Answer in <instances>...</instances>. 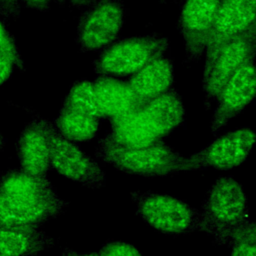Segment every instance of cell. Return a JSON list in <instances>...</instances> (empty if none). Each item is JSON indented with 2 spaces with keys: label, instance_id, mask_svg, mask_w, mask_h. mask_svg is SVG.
I'll list each match as a JSON object with an SVG mask.
<instances>
[{
  "label": "cell",
  "instance_id": "6da1fadb",
  "mask_svg": "<svg viewBox=\"0 0 256 256\" xmlns=\"http://www.w3.org/2000/svg\"><path fill=\"white\" fill-rule=\"evenodd\" d=\"M200 231L214 243L227 245L233 231L250 220L248 200L242 185L232 176H221L211 186L200 210Z\"/></svg>",
  "mask_w": 256,
  "mask_h": 256
},
{
  "label": "cell",
  "instance_id": "7a4b0ae2",
  "mask_svg": "<svg viewBox=\"0 0 256 256\" xmlns=\"http://www.w3.org/2000/svg\"><path fill=\"white\" fill-rule=\"evenodd\" d=\"M95 157L117 170L143 177H164L190 171L187 157L159 140L139 148L98 144Z\"/></svg>",
  "mask_w": 256,
  "mask_h": 256
},
{
  "label": "cell",
  "instance_id": "3957f363",
  "mask_svg": "<svg viewBox=\"0 0 256 256\" xmlns=\"http://www.w3.org/2000/svg\"><path fill=\"white\" fill-rule=\"evenodd\" d=\"M168 48L169 39L158 33L117 37L100 50L93 61V68L99 75L130 76L164 55Z\"/></svg>",
  "mask_w": 256,
  "mask_h": 256
},
{
  "label": "cell",
  "instance_id": "277c9868",
  "mask_svg": "<svg viewBox=\"0 0 256 256\" xmlns=\"http://www.w3.org/2000/svg\"><path fill=\"white\" fill-rule=\"evenodd\" d=\"M137 214L155 230L181 235L199 230L200 210L177 197L151 191L131 192Z\"/></svg>",
  "mask_w": 256,
  "mask_h": 256
},
{
  "label": "cell",
  "instance_id": "5b68a950",
  "mask_svg": "<svg viewBox=\"0 0 256 256\" xmlns=\"http://www.w3.org/2000/svg\"><path fill=\"white\" fill-rule=\"evenodd\" d=\"M39 118L49 139L52 169L90 189L104 187L106 174L99 163L73 141L63 137L52 121L40 115Z\"/></svg>",
  "mask_w": 256,
  "mask_h": 256
},
{
  "label": "cell",
  "instance_id": "8992f818",
  "mask_svg": "<svg viewBox=\"0 0 256 256\" xmlns=\"http://www.w3.org/2000/svg\"><path fill=\"white\" fill-rule=\"evenodd\" d=\"M122 0H94L82 9L76 43L81 52L98 51L115 40L125 21Z\"/></svg>",
  "mask_w": 256,
  "mask_h": 256
},
{
  "label": "cell",
  "instance_id": "52a82bcc",
  "mask_svg": "<svg viewBox=\"0 0 256 256\" xmlns=\"http://www.w3.org/2000/svg\"><path fill=\"white\" fill-rule=\"evenodd\" d=\"M256 53V24L225 42L203 71L204 107L208 110L235 71Z\"/></svg>",
  "mask_w": 256,
  "mask_h": 256
},
{
  "label": "cell",
  "instance_id": "ba28073f",
  "mask_svg": "<svg viewBox=\"0 0 256 256\" xmlns=\"http://www.w3.org/2000/svg\"><path fill=\"white\" fill-rule=\"evenodd\" d=\"M256 140L255 131L242 127L216 137L198 152L187 157L190 171L214 168L230 170L248 158Z\"/></svg>",
  "mask_w": 256,
  "mask_h": 256
},
{
  "label": "cell",
  "instance_id": "9c48e42d",
  "mask_svg": "<svg viewBox=\"0 0 256 256\" xmlns=\"http://www.w3.org/2000/svg\"><path fill=\"white\" fill-rule=\"evenodd\" d=\"M256 53L251 55L230 77L217 98L211 119V133L216 136L227 123L243 111L256 95Z\"/></svg>",
  "mask_w": 256,
  "mask_h": 256
},
{
  "label": "cell",
  "instance_id": "30bf717a",
  "mask_svg": "<svg viewBox=\"0 0 256 256\" xmlns=\"http://www.w3.org/2000/svg\"><path fill=\"white\" fill-rule=\"evenodd\" d=\"M222 0H185L177 28L183 38L185 63L197 62L204 55L206 40Z\"/></svg>",
  "mask_w": 256,
  "mask_h": 256
},
{
  "label": "cell",
  "instance_id": "8fae6325",
  "mask_svg": "<svg viewBox=\"0 0 256 256\" xmlns=\"http://www.w3.org/2000/svg\"><path fill=\"white\" fill-rule=\"evenodd\" d=\"M256 0H222L208 34L204 56V71L220 47L231 38L256 24Z\"/></svg>",
  "mask_w": 256,
  "mask_h": 256
},
{
  "label": "cell",
  "instance_id": "7c38bea8",
  "mask_svg": "<svg viewBox=\"0 0 256 256\" xmlns=\"http://www.w3.org/2000/svg\"><path fill=\"white\" fill-rule=\"evenodd\" d=\"M109 121L110 129L99 139L98 144L139 148L151 145L165 136L162 127L144 106Z\"/></svg>",
  "mask_w": 256,
  "mask_h": 256
},
{
  "label": "cell",
  "instance_id": "4fadbf2b",
  "mask_svg": "<svg viewBox=\"0 0 256 256\" xmlns=\"http://www.w3.org/2000/svg\"><path fill=\"white\" fill-rule=\"evenodd\" d=\"M68 202L59 196L35 201L16 200L0 194V226L38 228L63 214Z\"/></svg>",
  "mask_w": 256,
  "mask_h": 256
},
{
  "label": "cell",
  "instance_id": "5bb4252c",
  "mask_svg": "<svg viewBox=\"0 0 256 256\" xmlns=\"http://www.w3.org/2000/svg\"><path fill=\"white\" fill-rule=\"evenodd\" d=\"M20 169L40 177H47L52 170L50 143L47 133L35 113L20 133L16 143Z\"/></svg>",
  "mask_w": 256,
  "mask_h": 256
},
{
  "label": "cell",
  "instance_id": "9a60e30c",
  "mask_svg": "<svg viewBox=\"0 0 256 256\" xmlns=\"http://www.w3.org/2000/svg\"><path fill=\"white\" fill-rule=\"evenodd\" d=\"M126 82L134 95L147 103L174 87L173 60L164 54L130 75Z\"/></svg>",
  "mask_w": 256,
  "mask_h": 256
},
{
  "label": "cell",
  "instance_id": "2e32d148",
  "mask_svg": "<svg viewBox=\"0 0 256 256\" xmlns=\"http://www.w3.org/2000/svg\"><path fill=\"white\" fill-rule=\"evenodd\" d=\"M93 84L101 118L119 117L145 104L134 95L127 82L113 76L99 75Z\"/></svg>",
  "mask_w": 256,
  "mask_h": 256
},
{
  "label": "cell",
  "instance_id": "e0dca14e",
  "mask_svg": "<svg viewBox=\"0 0 256 256\" xmlns=\"http://www.w3.org/2000/svg\"><path fill=\"white\" fill-rule=\"evenodd\" d=\"M0 194L21 201H35L59 196L47 177L10 169L0 175Z\"/></svg>",
  "mask_w": 256,
  "mask_h": 256
},
{
  "label": "cell",
  "instance_id": "ac0fdd59",
  "mask_svg": "<svg viewBox=\"0 0 256 256\" xmlns=\"http://www.w3.org/2000/svg\"><path fill=\"white\" fill-rule=\"evenodd\" d=\"M54 245V238L38 228L0 226V256H38Z\"/></svg>",
  "mask_w": 256,
  "mask_h": 256
},
{
  "label": "cell",
  "instance_id": "d6986e66",
  "mask_svg": "<svg viewBox=\"0 0 256 256\" xmlns=\"http://www.w3.org/2000/svg\"><path fill=\"white\" fill-rule=\"evenodd\" d=\"M143 106L156 119L165 135L181 126L185 121V107L175 87L153 98Z\"/></svg>",
  "mask_w": 256,
  "mask_h": 256
},
{
  "label": "cell",
  "instance_id": "ffe728a7",
  "mask_svg": "<svg viewBox=\"0 0 256 256\" xmlns=\"http://www.w3.org/2000/svg\"><path fill=\"white\" fill-rule=\"evenodd\" d=\"M52 122L63 137L73 142L92 140L100 128V118L65 107H61L58 116Z\"/></svg>",
  "mask_w": 256,
  "mask_h": 256
},
{
  "label": "cell",
  "instance_id": "44dd1931",
  "mask_svg": "<svg viewBox=\"0 0 256 256\" xmlns=\"http://www.w3.org/2000/svg\"><path fill=\"white\" fill-rule=\"evenodd\" d=\"M87 115H91L101 119V115L97 106L96 95L93 81L82 79L75 82L65 99L62 106Z\"/></svg>",
  "mask_w": 256,
  "mask_h": 256
},
{
  "label": "cell",
  "instance_id": "7402d4cb",
  "mask_svg": "<svg viewBox=\"0 0 256 256\" xmlns=\"http://www.w3.org/2000/svg\"><path fill=\"white\" fill-rule=\"evenodd\" d=\"M0 52L9 57L15 64L16 69L23 71L25 69L24 60L19 51L15 38L7 29L4 21L0 18Z\"/></svg>",
  "mask_w": 256,
  "mask_h": 256
},
{
  "label": "cell",
  "instance_id": "603a6c76",
  "mask_svg": "<svg viewBox=\"0 0 256 256\" xmlns=\"http://www.w3.org/2000/svg\"><path fill=\"white\" fill-rule=\"evenodd\" d=\"M97 254L98 256H142L136 247L123 241L108 242Z\"/></svg>",
  "mask_w": 256,
  "mask_h": 256
},
{
  "label": "cell",
  "instance_id": "cb8c5ba5",
  "mask_svg": "<svg viewBox=\"0 0 256 256\" xmlns=\"http://www.w3.org/2000/svg\"><path fill=\"white\" fill-rule=\"evenodd\" d=\"M231 249L230 256H256V242L237 240L228 244Z\"/></svg>",
  "mask_w": 256,
  "mask_h": 256
},
{
  "label": "cell",
  "instance_id": "d4e9b609",
  "mask_svg": "<svg viewBox=\"0 0 256 256\" xmlns=\"http://www.w3.org/2000/svg\"><path fill=\"white\" fill-rule=\"evenodd\" d=\"M21 4L19 0H0V16L5 22L20 16Z\"/></svg>",
  "mask_w": 256,
  "mask_h": 256
},
{
  "label": "cell",
  "instance_id": "484cf974",
  "mask_svg": "<svg viewBox=\"0 0 256 256\" xmlns=\"http://www.w3.org/2000/svg\"><path fill=\"white\" fill-rule=\"evenodd\" d=\"M14 69H16V67L13 61L0 52V86L11 77Z\"/></svg>",
  "mask_w": 256,
  "mask_h": 256
},
{
  "label": "cell",
  "instance_id": "4316f807",
  "mask_svg": "<svg viewBox=\"0 0 256 256\" xmlns=\"http://www.w3.org/2000/svg\"><path fill=\"white\" fill-rule=\"evenodd\" d=\"M19 2L29 9L40 12H47L51 7V0H19Z\"/></svg>",
  "mask_w": 256,
  "mask_h": 256
},
{
  "label": "cell",
  "instance_id": "83f0119b",
  "mask_svg": "<svg viewBox=\"0 0 256 256\" xmlns=\"http://www.w3.org/2000/svg\"><path fill=\"white\" fill-rule=\"evenodd\" d=\"M61 256H98L97 252H92V253H80L78 251H75L71 248L65 247L63 248L62 255Z\"/></svg>",
  "mask_w": 256,
  "mask_h": 256
},
{
  "label": "cell",
  "instance_id": "f1b7e54d",
  "mask_svg": "<svg viewBox=\"0 0 256 256\" xmlns=\"http://www.w3.org/2000/svg\"><path fill=\"white\" fill-rule=\"evenodd\" d=\"M92 1L94 0H69L70 5L73 8H76L78 10H82L83 8H85L88 4H90Z\"/></svg>",
  "mask_w": 256,
  "mask_h": 256
},
{
  "label": "cell",
  "instance_id": "f546056e",
  "mask_svg": "<svg viewBox=\"0 0 256 256\" xmlns=\"http://www.w3.org/2000/svg\"><path fill=\"white\" fill-rule=\"evenodd\" d=\"M5 144H6L5 143V138H4V136H3V134H2V132L0 130V152H2L4 150Z\"/></svg>",
  "mask_w": 256,
  "mask_h": 256
},
{
  "label": "cell",
  "instance_id": "4dcf8cb0",
  "mask_svg": "<svg viewBox=\"0 0 256 256\" xmlns=\"http://www.w3.org/2000/svg\"><path fill=\"white\" fill-rule=\"evenodd\" d=\"M51 1H53V2H55V3H57V4H64L65 2H66V0H51Z\"/></svg>",
  "mask_w": 256,
  "mask_h": 256
},
{
  "label": "cell",
  "instance_id": "1f68e13d",
  "mask_svg": "<svg viewBox=\"0 0 256 256\" xmlns=\"http://www.w3.org/2000/svg\"><path fill=\"white\" fill-rule=\"evenodd\" d=\"M159 1H160V2H162V3H165V2H167L168 0H159Z\"/></svg>",
  "mask_w": 256,
  "mask_h": 256
}]
</instances>
